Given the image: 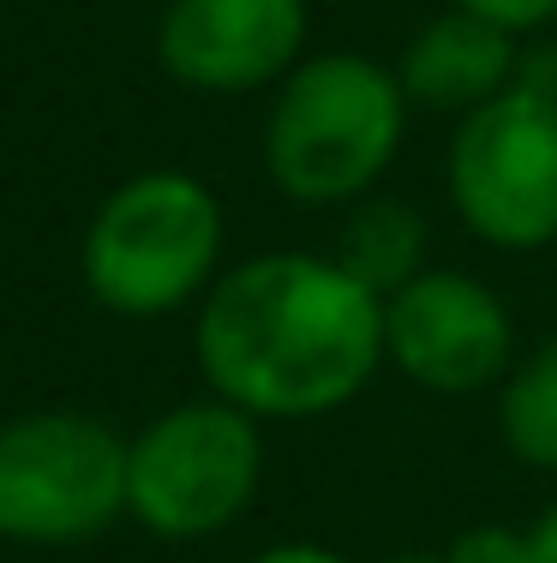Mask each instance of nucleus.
I'll use <instances>...</instances> for the list:
<instances>
[{
    "mask_svg": "<svg viewBox=\"0 0 557 563\" xmlns=\"http://www.w3.org/2000/svg\"><path fill=\"white\" fill-rule=\"evenodd\" d=\"M449 198L498 252L557 240V97L515 78L503 97L461 114L449 139Z\"/></svg>",
    "mask_w": 557,
    "mask_h": 563,
    "instance_id": "obj_6",
    "label": "nucleus"
},
{
    "mask_svg": "<svg viewBox=\"0 0 557 563\" xmlns=\"http://www.w3.org/2000/svg\"><path fill=\"white\" fill-rule=\"evenodd\" d=\"M408 90L366 55H312L264 120V168L294 205H348L402 151Z\"/></svg>",
    "mask_w": 557,
    "mask_h": 563,
    "instance_id": "obj_2",
    "label": "nucleus"
},
{
    "mask_svg": "<svg viewBox=\"0 0 557 563\" xmlns=\"http://www.w3.org/2000/svg\"><path fill=\"white\" fill-rule=\"evenodd\" d=\"M264 420L234 401H180L126 444V509L156 540H210L252 504Z\"/></svg>",
    "mask_w": 557,
    "mask_h": 563,
    "instance_id": "obj_5",
    "label": "nucleus"
},
{
    "mask_svg": "<svg viewBox=\"0 0 557 563\" xmlns=\"http://www.w3.org/2000/svg\"><path fill=\"white\" fill-rule=\"evenodd\" d=\"M527 558H534V563H557V504L539 509V521L527 528Z\"/></svg>",
    "mask_w": 557,
    "mask_h": 563,
    "instance_id": "obj_15",
    "label": "nucleus"
},
{
    "mask_svg": "<svg viewBox=\"0 0 557 563\" xmlns=\"http://www.w3.org/2000/svg\"><path fill=\"white\" fill-rule=\"evenodd\" d=\"M312 36L307 0H168L156 55L186 90L246 97L282 85Z\"/></svg>",
    "mask_w": 557,
    "mask_h": 563,
    "instance_id": "obj_8",
    "label": "nucleus"
},
{
    "mask_svg": "<svg viewBox=\"0 0 557 563\" xmlns=\"http://www.w3.org/2000/svg\"><path fill=\"white\" fill-rule=\"evenodd\" d=\"M252 563H348V558L330 552V545H312V540H288V545H270V552H258Z\"/></svg>",
    "mask_w": 557,
    "mask_h": 563,
    "instance_id": "obj_14",
    "label": "nucleus"
},
{
    "mask_svg": "<svg viewBox=\"0 0 557 563\" xmlns=\"http://www.w3.org/2000/svg\"><path fill=\"white\" fill-rule=\"evenodd\" d=\"M390 563H444V552H402V558H390Z\"/></svg>",
    "mask_w": 557,
    "mask_h": 563,
    "instance_id": "obj_16",
    "label": "nucleus"
},
{
    "mask_svg": "<svg viewBox=\"0 0 557 563\" xmlns=\"http://www.w3.org/2000/svg\"><path fill=\"white\" fill-rule=\"evenodd\" d=\"M222 234V205L198 174L144 168L114 186L85 228V288L121 318H163L210 294Z\"/></svg>",
    "mask_w": 557,
    "mask_h": 563,
    "instance_id": "obj_3",
    "label": "nucleus"
},
{
    "mask_svg": "<svg viewBox=\"0 0 557 563\" xmlns=\"http://www.w3.org/2000/svg\"><path fill=\"white\" fill-rule=\"evenodd\" d=\"M444 563H534V558H527V533L503 528V521H480V528H461L444 545Z\"/></svg>",
    "mask_w": 557,
    "mask_h": 563,
    "instance_id": "obj_12",
    "label": "nucleus"
},
{
    "mask_svg": "<svg viewBox=\"0 0 557 563\" xmlns=\"http://www.w3.org/2000/svg\"><path fill=\"white\" fill-rule=\"evenodd\" d=\"M126 516V438L97 413L36 408L0 426V540L85 545Z\"/></svg>",
    "mask_w": 557,
    "mask_h": 563,
    "instance_id": "obj_4",
    "label": "nucleus"
},
{
    "mask_svg": "<svg viewBox=\"0 0 557 563\" xmlns=\"http://www.w3.org/2000/svg\"><path fill=\"white\" fill-rule=\"evenodd\" d=\"M515 318L486 282L420 271L383 294V360L432 396H474L510 378Z\"/></svg>",
    "mask_w": 557,
    "mask_h": 563,
    "instance_id": "obj_7",
    "label": "nucleus"
},
{
    "mask_svg": "<svg viewBox=\"0 0 557 563\" xmlns=\"http://www.w3.org/2000/svg\"><path fill=\"white\" fill-rule=\"evenodd\" d=\"M420 252H426V222L396 198H371L342 228L336 264L354 282H366L371 294H396L402 282L420 276Z\"/></svg>",
    "mask_w": 557,
    "mask_h": 563,
    "instance_id": "obj_10",
    "label": "nucleus"
},
{
    "mask_svg": "<svg viewBox=\"0 0 557 563\" xmlns=\"http://www.w3.org/2000/svg\"><path fill=\"white\" fill-rule=\"evenodd\" d=\"M515 66H522L515 31H503V24L480 19L468 7H449L444 19H432L408 43L396 78H402L408 102H420V109L474 114L480 102H492L515 85Z\"/></svg>",
    "mask_w": 557,
    "mask_h": 563,
    "instance_id": "obj_9",
    "label": "nucleus"
},
{
    "mask_svg": "<svg viewBox=\"0 0 557 563\" xmlns=\"http://www.w3.org/2000/svg\"><path fill=\"white\" fill-rule=\"evenodd\" d=\"M498 426L510 455L527 467H557V336H546L498 390Z\"/></svg>",
    "mask_w": 557,
    "mask_h": 563,
    "instance_id": "obj_11",
    "label": "nucleus"
},
{
    "mask_svg": "<svg viewBox=\"0 0 557 563\" xmlns=\"http://www.w3.org/2000/svg\"><path fill=\"white\" fill-rule=\"evenodd\" d=\"M456 7H468V12H480V19H492L503 24V31H539V24H552L557 19V0H456Z\"/></svg>",
    "mask_w": 557,
    "mask_h": 563,
    "instance_id": "obj_13",
    "label": "nucleus"
},
{
    "mask_svg": "<svg viewBox=\"0 0 557 563\" xmlns=\"http://www.w3.org/2000/svg\"><path fill=\"white\" fill-rule=\"evenodd\" d=\"M192 354L210 390L252 420H312L383 366V294L318 252H264L210 282Z\"/></svg>",
    "mask_w": 557,
    "mask_h": 563,
    "instance_id": "obj_1",
    "label": "nucleus"
}]
</instances>
